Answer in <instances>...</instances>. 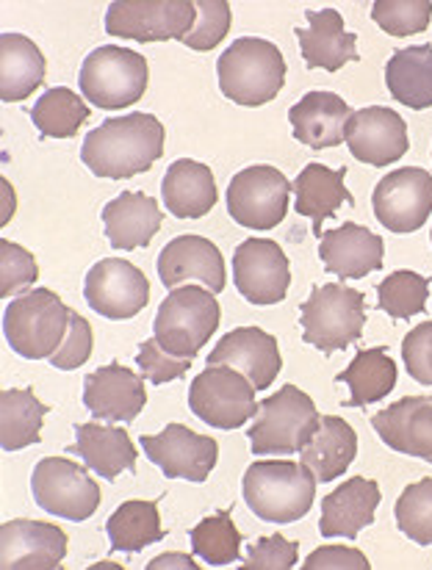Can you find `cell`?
I'll use <instances>...</instances> for the list:
<instances>
[{
    "instance_id": "1",
    "label": "cell",
    "mask_w": 432,
    "mask_h": 570,
    "mask_svg": "<svg viewBox=\"0 0 432 570\" xmlns=\"http://www.w3.org/2000/svg\"><path fill=\"white\" fill-rule=\"evenodd\" d=\"M167 130L153 114H125L89 130L81 147V161L98 178L125 180L147 173L164 156Z\"/></svg>"
},
{
    "instance_id": "2",
    "label": "cell",
    "mask_w": 432,
    "mask_h": 570,
    "mask_svg": "<svg viewBox=\"0 0 432 570\" xmlns=\"http://www.w3.org/2000/svg\"><path fill=\"white\" fill-rule=\"evenodd\" d=\"M216 76L227 100L258 108L281 95L286 83V59L277 45L258 37H242L219 56Z\"/></svg>"
},
{
    "instance_id": "3",
    "label": "cell",
    "mask_w": 432,
    "mask_h": 570,
    "mask_svg": "<svg viewBox=\"0 0 432 570\" xmlns=\"http://www.w3.org/2000/svg\"><path fill=\"white\" fill-rule=\"evenodd\" d=\"M244 501L266 523H294L305 518L316 499V476L308 465L269 460L253 463L242 482Z\"/></svg>"
},
{
    "instance_id": "4",
    "label": "cell",
    "mask_w": 432,
    "mask_h": 570,
    "mask_svg": "<svg viewBox=\"0 0 432 570\" xmlns=\"http://www.w3.org/2000/svg\"><path fill=\"white\" fill-rule=\"evenodd\" d=\"M322 415L314 399L297 385H283L275 396H266L258 404L255 424L249 426V449L258 458L266 454L303 452L320 432Z\"/></svg>"
},
{
    "instance_id": "5",
    "label": "cell",
    "mask_w": 432,
    "mask_h": 570,
    "mask_svg": "<svg viewBox=\"0 0 432 570\" xmlns=\"http://www.w3.org/2000/svg\"><path fill=\"white\" fill-rule=\"evenodd\" d=\"M70 307L50 288H33L6 305L3 335L11 352L26 361L53 357L70 330Z\"/></svg>"
},
{
    "instance_id": "6",
    "label": "cell",
    "mask_w": 432,
    "mask_h": 570,
    "mask_svg": "<svg viewBox=\"0 0 432 570\" xmlns=\"http://www.w3.org/2000/svg\"><path fill=\"white\" fill-rule=\"evenodd\" d=\"M219 302L216 294L200 285H178L161 302L153 322V338L164 352L195 361L197 352L212 341L219 327Z\"/></svg>"
},
{
    "instance_id": "7",
    "label": "cell",
    "mask_w": 432,
    "mask_h": 570,
    "mask_svg": "<svg viewBox=\"0 0 432 570\" xmlns=\"http://www.w3.org/2000/svg\"><path fill=\"white\" fill-rule=\"evenodd\" d=\"M303 341L320 352H338L355 344L366 327V296L350 285H316L300 311Z\"/></svg>"
},
{
    "instance_id": "8",
    "label": "cell",
    "mask_w": 432,
    "mask_h": 570,
    "mask_svg": "<svg viewBox=\"0 0 432 570\" xmlns=\"http://www.w3.org/2000/svg\"><path fill=\"white\" fill-rule=\"evenodd\" d=\"M150 67L145 56L130 48L104 45L84 59L78 87L92 106L104 111L130 108L147 92Z\"/></svg>"
},
{
    "instance_id": "9",
    "label": "cell",
    "mask_w": 432,
    "mask_h": 570,
    "mask_svg": "<svg viewBox=\"0 0 432 570\" xmlns=\"http://www.w3.org/2000/svg\"><path fill=\"white\" fill-rule=\"evenodd\" d=\"M195 20V0H114L106 11V33L134 42H184Z\"/></svg>"
},
{
    "instance_id": "10",
    "label": "cell",
    "mask_w": 432,
    "mask_h": 570,
    "mask_svg": "<svg viewBox=\"0 0 432 570\" xmlns=\"http://www.w3.org/2000/svg\"><path fill=\"white\" fill-rule=\"evenodd\" d=\"M37 507L65 521H89L100 507V484L87 469L65 458L39 460L31 476Z\"/></svg>"
},
{
    "instance_id": "11",
    "label": "cell",
    "mask_w": 432,
    "mask_h": 570,
    "mask_svg": "<svg viewBox=\"0 0 432 570\" xmlns=\"http://www.w3.org/2000/svg\"><path fill=\"white\" fill-rule=\"evenodd\" d=\"M189 410L216 430H238L255 419V385L230 366H206L189 387Z\"/></svg>"
},
{
    "instance_id": "12",
    "label": "cell",
    "mask_w": 432,
    "mask_h": 570,
    "mask_svg": "<svg viewBox=\"0 0 432 570\" xmlns=\"http://www.w3.org/2000/svg\"><path fill=\"white\" fill-rule=\"evenodd\" d=\"M294 186L275 167H247L233 175L227 186V210L233 219L249 230H272L286 219L288 197Z\"/></svg>"
},
{
    "instance_id": "13",
    "label": "cell",
    "mask_w": 432,
    "mask_h": 570,
    "mask_svg": "<svg viewBox=\"0 0 432 570\" xmlns=\"http://www.w3.org/2000/svg\"><path fill=\"white\" fill-rule=\"evenodd\" d=\"M233 283L249 305H277L286 299L292 269L281 244L249 238L233 253Z\"/></svg>"
},
{
    "instance_id": "14",
    "label": "cell",
    "mask_w": 432,
    "mask_h": 570,
    "mask_svg": "<svg viewBox=\"0 0 432 570\" xmlns=\"http://www.w3.org/2000/svg\"><path fill=\"white\" fill-rule=\"evenodd\" d=\"M374 216L391 233H416L432 214V175L419 167L385 175L372 194Z\"/></svg>"
},
{
    "instance_id": "15",
    "label": "cell",
    "mask_w": 432,
    "mask_h": 570,
    "mask_svg": "<svg viewBox=\"0 0 432 570\" xmlns=\"http://www.w3.org/2000/svg\"><path fill=\"white\" fill-rule=\"evenodd\" d=\"M141 449L164 476L189 479L195 484L206 482L219 460V446L214 438L200 435L184 424H167L161 435H145Z\"/></svg>"
},
{
    "instance_id": "16",
    "label": "cell",
    "mask_w": 432,
    "mask_h": 570,
    "mask_svg": "<svg viewBox=\"0 0 432 570\" xmlns=\"http://www.w3.org/2000/svg\"><path fill=\"white\" fill-rule=\"evenodd\" d=\"M84 296L95 313L114 322H125L145 311L150 302V283L128 261L104 258L89 269Z\"/></svg>"
},
{
    "instance_id": "17",
    "label": "cell",
    "mask_w": 432,
    "mask_h": 570,
    "mask_svg": "<svg viewBox=\"0 0 432 570\" xmlns=\"http://www.w3.org/2000/svg\"><path fill=\"white\" fill-rule=\"evenodd\" d=\"M344 141L352 156L369 167H389L411 150L405 119L385 106L361 108L352 114Z\"/></svg>"
},
{
    "instance_id": "18",
    "label": "cell",
    "mask_w": 432,
    "mask_h": 570,
    "mask_svg": "<svg viewBox=\"0 0 432 570\" xmlns=\"http://www.w3.org/2000/svg\"><path fill=\"white\" fill-rule=\"evenodd\" d=\"M67 557V534L45 521L14 518L0 527V568L56 570Z\"/></svg>"
},
{
    "instance_id": "19",
    "label": "cell",
    "mask_w": 432,
    "mask_h": 570,
    "mask_svg": "<svg viewBox=\"0 0 432 570\" xmlns=\"http://www.w3.org/2000/svg\"><path fill=\"white\" fill-rule=\"evenodd\" d=\"M208 366H230L242 372L255 385V391H266L283 368L277 338L258 327H238L227 333L214 352L208 355Z\"/></svg>"
},
{
    "instance_id": "20",
    "label": "cell",
    "mask_w": 432,
    "mask_h": 570,
    "mask_svg": "<svg viewBox=\"0 0 432 570\" xmlns=\"http://www.w3.org/2000/svg\"><path fill=\"white\" fill-rule=\"evenodd\" d=\"M385 244L377 233L346 222L335 230H324L320 238V258L330 275L344 281H361L372 272L383 269Z\"/></svg>"
},
{
    "instance_id": "21",
    "label": "cell",
    "mask_w": 432,
    "mask_h": 570,
    "mask_svg": "<svg viewBox=\"0 0 432 570\" xmlns=\"http://www.w3.org/2000/svg\"><path fill=\"white\" fill-rule=\"evenodd\" d=\"M158 277L169 288L186 281H200L208 291L219 294L225 288V258L219 247L203 236H178L158 255Z\"/></svg>"
},
{
    "instance_id": "22",
    "label": "cell",
    "mask_w": 432,
    "mask_h": 570,
    "mask_svg": "<svg viewBox=\"0 0 432 570\" xmlns=\"http://www.w3.org/2000/svg\"><path fill=\"white\" fill-rule=\"evenodd\" d=\"M84 404L100 421H134L147 404L145 377L108 363L84 380Z\"/></svg>"
},
{
    "instance_id": "23",
    "label": "cell",
    "mask_w": 432,
    "mask_h": 570,
    "mask_svg": "<svg viewBox=\"0 0 432 570\" xmlns=\"http://www.w3.org/2000/svg\"><path fill=\"white\" fill-rule=\"evenodd\" d=\"M374 432L394 452L432 463V396H408L380 410Z\"/></svg>"
},
{
    "instance_id": "24",
    "label": "cell",
    "mask_w": 432,
    "mask_h": 570,
    "mask_svg": "<svg viewBox=\"0 0 432 570\" xmlns=\"http://www.w3.org/2000/svg\"><path fill=\"white\" fill-rule=\"evenodd\" d=\"M380 507L377 482L366 476H352L322 499L320 532L324 538L355 540L361 529L372 527Z\"/></svg>"
},
{
    "instance_id": "25",
    "label": "cell",
    "mask_w": 432,
    "mask_h": 570,
    "mask_svg": "<svg viewBox=\"0 0 432 570\" xmlns=\"http://www.w3.org/2000/svg\"><path fill=\"white\" fill-rule=\"evenodd\" d=\"M308 28H297L300 50L308 70H341L350 61H357V37L344 28V17L335 9L308 11Z\"/></svg>"
},
{
    "instance_id": "26",
    "label": "cell",
    "mask_w": 432,
    "mask_h": 570,
    "mask_svg": "<svg viewBox=\"0 0 432 570\" xmlns=\"http://www.w3.org/2000/svg\"><path fill=\"white\" fill-rule=\"evenodd\" d=\"M352 108L344 97L335 92H308L300 102L288 108V122L294 128V139L311 150L338 147L346 136V122Z\"/></svg>"
},
{
    "instance_id": "27",
    "label": "cell",
    "mask_w": 432,
    "mask_h": 570,
    "mask_svg": "<svg viewBox=\"0 0 432 570\" xmlns=\"http://www.w3.org/2000/svg\"><path fill=\"white\" fill-rule=\"evenodd\" d=\"M67 452L78 454L89 471L104 479H117L122 471H136V458H139L122 426L95 424V421L76 424V443Z\"/></svg>"
},
{
    "instance_id": "28",
    "label": "cell",
    "mask_w": 432,
    "mask_h": 570,
    "mask_svg": "<svg viewBox=\"0 0 432 570\" xmlns=\"http://www.w3.org/2000/svg\"><path fill=\"white\" fill-rule=\"evenodd\" d=\"M164 214L153 197L145 191H125L104 208L106 236L114 249H139L153 242L161 230Z\"/></svg>"
},
{
    "instance_id": "29",
    "label": "cell",
    "mask_w": 432,
    "mask_h": 570,
    "mask_svg": "<svg viewBox=\"0 0 432 570\" xmlns=\"http://www.w3.org/2000/svg\"><path fill=\"white\" fill-rule=\"evenodd\" d=\"M161 197L169 214L178 216V219H203L216 205V180L212 167L189 161V158L169 164L161 180Z\"/></svg>"
},
{
    "instance_id": "30",
    "label": "cell",
    "mask_w": 432,
    "mask_h": 570,
    "mask_svg": "<svg viewBox=\"0 0 432 570\" xmlns=\"http://www.w3.org/2000/svg\"><path fill=\"white\" fill-rule=\"evenodd\" d=\"M45 56L37 45L22 33L0 37V97L3 102H20L42 87Z\"/></svg>"
},
{
    "instance_id": "31",
    "label": "cell",
    "mask_w": 432,
    "mask_h": 570,
    "mask_svg": "<svg viewBox=\"0 0 432 570\" xmlns=\"http://www.w3.org/2000/svg\"><path fill=\"white\" fill-rule=\"evenodd\" d=\"M357 458V435L344 419L338 415H322L320 432L314 441L300 452V463L314 471L316 482L327 484L338 479L355 463Z\"/></svg>"
},
{
    "instance_id": "32",
    "label": "cell",
    "mask_w": 432,
    "mask_h": 570,
    "mask_svg": "<svg viewBox=\"0 0 432 570\" xmlns=\"http://www.w3.org/2000/svg\"><path fill=\"white\" fill-rule=\"evenodd\" d=\"M385 87L391 97L413 111L432 106V45L396 50L385 65Z\"/></svg>"
},
{
    "instance_id": "33",
    "label": "cell",
    "mask_w": 432,
    "mask_h": 570,
    "mask_svg": "<svg viewBox=\"0 0 432 570\" xmlns=\"http://www.w3.org/2000/svg\"><path fill=\"white\" fill-rule=\"evenodd\" d=\"M344 169H330L324 164H308L294 180L297 194V214L314 222L316 238H322V222L333 219L335 210L352 203L344 186Z\"/></svg>"
},
{
    "instance_id": "34",
    "label": "cell",
    "mask_w": 432,
    "mask_h": 570,
    "mask_svg": "<svg viewBox=\"0 0 432 570\" xmlns=\"http://www.w3.org/2000/svg\"><path fill=\"white\" fill-rule=\"evenodd\" d=\"M338 382L350 385V399L346 407H366V404L380 402L389 396L396 385V363L391 361L383 346L377 350L357 352L355 361L335 377Z\"/></svg>"
},
{
    "instance_id": "35",
    "label": "cell",
    "mask_w": 432,
    "mask_h": 570,
    "mask_svg": "<svg viewBox=\"0 0 432 570\" xmlns=\"http://www.w3.org/2000/svg\"><path fill=\"white\" fill-rule=\"evenodd\" d=\"M50 413L48 404L39 402L33 391L0 393V446L3 452H20V449L39 443L45 415Z\"/></svg>"
},
{
    "instance_id": "36",
    "label": "cell",
    "mask_w": 432,
    "mask_h": 570,
    "mask_svg": "<svg viewBox=\"0 0 432 570\" xmlns=\"http://www.w3.org/2000/svg\"><path fill=\"white\" fill-rule=\"evenodd\" d=\"M106 532L111 540V551H125V554H136L147 546L161 543L167 534L161 529L156 501H125L106 521Z\"/></svg>"
},
{
    "instance_id": "37",
    "label": "cell",
    "mask_w": 432,
    "mask_h": 570,
    "mask_svg": "<svg viewBox=\"0 0 432 570\" xmlns=\"http://www.w3.org/2000/svg\"><path fill=\"white\" fill-rule=\"evenodd\" d=\"M89 114H92V108L72 89L65 87L48 89L31 108L33 125L48 139H70V136H76L78 128L89 119Z\"/></svg>"
},
{
    "instance_id": "38",
    "label": "cell",
    "mask_w": 432,
    "mask_h": 570,
    "mask_svg": "<svg viewBox=\"0 0 432 570\" xmlns=\"http://www.w3.org/2000/svg\"><path fill=\"white\" fill-rule=\"evenodd\" d=\"M192 551L214 568L233 566L242 554V534L233 527L230 512L219 510L212 518H203L192 529Z\"/></svg>"
},
{
    "instance_id": "39",
    "label": "cell",
    "mask_w": 432,
    "mask_h": 570,
    "mask_svg": "<svg viewBox=\"0 0 432 570\" xmlns=\"http://www.w3.org/2000/svg\"><path fill=\"white\" fill-rule=\"evenodd\" d=\"M430 283L428 277L416 272H394L377 285L380 311L389 313L391 318H411L428 307Z\"/></svg>"
},
{
    "instance_id": "40",
    "label": "cell",
    "mask_w": 432,
    "mask_h": 570,
    "mask_svg": "<svg viewBox=\"0 0 432 570\" xmlns=\"http://www.w3.org/2000/svg\"><path fill=\"white\" fill-rule=\"evenodd\" d=\"M394 512L396 527L405 538L419 546H432V479H422L402 490Z\"/></svg>"
},
{
    "instance_id": "41",
    "label": "cell",
    "mask_w": 432,
    "mask_h": 570,
    "mask_svg": "<svg viewBox=\"0 0 432 570\" xmlns=\"http://www.w3.org/2000/svg\"><path fill=\"white\" fill-rule=\"evenodd\" d=\"M432 0H377L372 6V20L391 37H413L428 31Z\"/></svg>"
},
{
    "instance_id": "42",
    "label": "cell",
    "mask_w": 432,
    "mask_h": 570,
    "mask_svg": "<svg viewBox=\"0 0 432 570\" xmlns=\"http://www.w3.org/2000/svg\"><path fill=\"white\" fill-rule=\"evenodd\" d=\"M197 20L186 33L184 45L192 50H214L230 31V3L227 0H195Z\"/></svg>"
},
{
    "instance_id": "43",
    "label": "cell",
    "mask_w": 432,
    "mask_h": 570,
    "mask_svg": "<svg viewBox=\"0 0 432 570\" xmlns=\"http://www.w3.org/2000/svg\"><path fill=\"white\" fill-rule=\"evenodd\" d=\"M39 266L37 258L26 247L14 242H0V296L9 299L17 291L37 283Z\"/></svg>"
},
{
    "instance_id": "44",
    "label": "cell",
    "mask_w": 432,
    "mask_h": 570,
    "mask_svg": "<svg viewBox=\"0 0 432 570\" xmlns=\"http://www.w3.org/2000/svg\"><path fill=\"white\" fill-rule=\"evenodd\" d=\"M92 346H95L92 324H89L81 313L72 311L70 313V330H67V335H65V344L56 350V355L50 357V363H53L56 368H61V372L81 368L84 363L92 357Z\"/></svg>"
},
{
    "instance_id": "45",
    "label": "cell",
    "mask_w": 432,
    "mask_h": 570,
    "mask_svg": "<svg viewBox=\"0 0 432 570\" xmlns=\"http://www.w3.org/2000/svg\"><path fill=\"white\" fill-rule=\"evenodd\" d=\"M300 546L286 540L283 534H269V538L255 540L253 549L247 551V560L242 570H292L297 566Z\"/></svg>"
},
{
    "instance_id": "46",
    "label": "cell",
    "mask_w": 432,
    "mask_h": 570,
    "mask_svg": "<svg viewBox=\"0 0 432 570\" xmlns=\"http://www.w3.org/2000/svg\"><path fill=\"white\" fill-rule=\"evenodd\" d=\"M136 363H139V368H141V377L150 380L153 385H164V382L180 380L192 366L189 357H175V355H169V352H164L161 346H158L156 338L145 341V344L139 346Z\"/></svg>"
},
{
    "instance_id": "47",
    "label": "cell",
    "mask_w": 432,
    "mask_h": 570,
    "mask_svg": "<svg viewBox=\"0 0 432 570\" xmlns=\"http://www.w3.org/2000/svg\"><path fill=\"white\" fill-rule=\"evenodd\" d=\"M408 374L422 385H432V322L419 324L402 341Z\"/></svg>"
},
{
    "instance_id": "48",
    "label": "cell",
    "mask_w": 432,
    "mask_h": 570,
    "mask_svg": "<svg viewBox=\"0 0 432 570\" xmlns=\"http://www.w3.org/2000/svg\"><path fill=\"white\" fill-rule=\"evenodd\" d=\"M305 570H369L366 557L361 554L357 549H344V546H322V549H316L314 554L308 557V560L303 562Z\"/></svg>"
},
{
    "instance_id": "49",
    "label": "cell",
    "mask_w": 432,
    "mask_h": 570,
    "mask_svg": "<svg viewBox=\"0 0 432 570\" xmlns=\"http://www.w3.org/2000/svg\"><path fill=\"white\" fill-rule=\"evenodd\" d=\"M150 570H158V568H178V570H197V562L192 560V557L186 554H167V557H158V560H153Z\"/></svg>"
}]
</instances>
